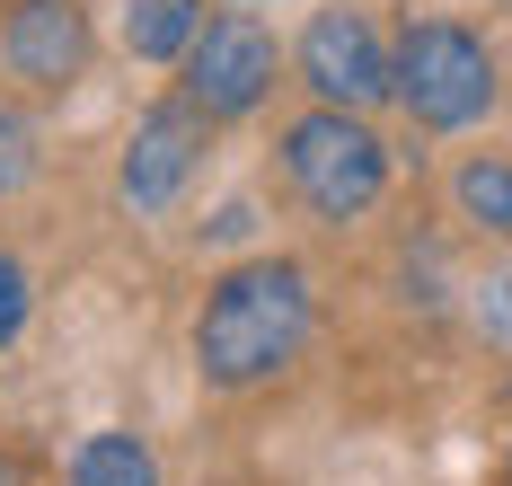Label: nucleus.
I'll use <instances>...</instances> for the list:
<instances>
[{
    "mask_svg": "<svg viewBox=\"0 0 512 486\" xmlns=\"http://www.w3.org/2000/svg\"><path fill=\"white\" fill-rule=\"evenodd\" d=\"M309 345V274L292 257H248L204 292L195 319V372L212 389H256Z\"/></svg>",
    "mask_w": 512,
    "mask_h": 486,
    "instance_id": "1",
    "label": "nucleus"
},
{
    "mask_svg": "<svg viewBox=\"0 0 512 486\" xmlns=\"http://www.w3.org/2000/svg\"><path fill=\"white\" fill-rule=\"evenodd\" d=\"M283 177H292V195L318 221H362L389 195V142L354 107H309L283 133Z\"/></svg>",
    "mask_w": 512,
    "mask_h": 486,
    "instance_id": "2",
    "label": "nucleus"
},
{
    "mask_svg": "<svg viewBox=\"0 0 512 486\" xmlns=\"http://www.w3.org/2000/svg\"><path fill=\"white\" fill-rule=\"evenodd\" d=\"M398 107L424 133H468L495 107V54L468 36L460 18H415L398 36Z\"/></svg>",
    "mask_w": 512,
    "mask_h": 486,
    "instance_id": "3",
    "label": "nucleus"
},
{
    "mask_svg": "<svg viewBox=\"0 0 512 486\" xmlns=\"http://www.w3.org/2000/svg\"><path fill=\"white\" fill-rule=\"evenodd\" d=\"M301 80L318 107L371 115L380 98H398V45L362 18V9H318L301 27Z\"/></svg>",
    "mask_w": 512,
    "mask_h": 486,
    "instance_id": "4",
    "label": "nucleus"
},
{
    "mask_svg": "<svg viewBox=\"0 0 512 486\" xmlns=\"http://www.w3.org/2000/svg\"><path fill=\"white\" fill-rule=\"evenodd\" d=\"M177 71H186L177 98H195L212 124L256 115V107H265V89H274V36H265L256 18H204V36L186 45Z\"/></svg>",
    "mask_w": 512,
    "mask_h": 486,
    "instance_id": "5",
    "label": "nucleus"
},
{
    "mask_svg": "<svg viewBox=\"0 0 512 486\" xmlns=\"http://www.w3.org/2000/svg\"><path fill=\"white\" fill-rule=\"evenodd\" d=\"M204 124H212V115L195 107V98H168V107H151L133 133H124L115 195H124L133 213H168V204L195 186V168H204Z\"/></svg>",
    "mask_w": 512,
    "mask_h": 486,
    "instance_id": "6",
    "label": "nucleus"
},
{
    "mask_svg": "<svg viewBox=\"0 0 512 486\" xmlns=\"http://www.w3.org/2000/svg\"><path fill=\"white\" fill-rule=\"evenodd\" d=\"M0 62L27 89H71L89 71V9L80 0H18L0 18Z\"/></svg>",
    "mask_w": 512,
    "mask_h": 486,
    "instance_id": "7",
    "label": "nucleus"
},
{
    "mask_svg": "<svg viewBox=\"0 0 512 486\" xmlns=\"http://www.w3.org/2000/svg\"><path fill=\"white\" fill-rule=\"evenodd\" d=\"M195 36H204V0H133L124 9V45L142 62H186Z\"/></svg>",
    "mask_w": 512,
    "mask_h": 486,
    "instance_id": "8",
    "label": "nucleus"
},
{
    "mask_svg": "<svg viewBox=\"0 0 512 486\" xmlns=\"http://www.w3.org/2000/svg\"><path fill=\"white\" fill-rule=\"evenodd\" d=\"M71 486H159V460L142 433H89L80 451H71Z\"/></svg>",
    "mask_w": 512,
    "mask_h": 486,
    "instance_id": "9",
    "label": "nucleus"
},
{
    "mask_svg": "<svg viewBox=\"0 0 512 486\" xmlns=\"http://www.w3.org/2000/svg\"><path fill=\"white\" fill-rule=\"evenodd\" d=\"M451 195H460V221H468V230L512 239V160H468L460 177H451Z\"/></svg>",
    "mask_w": 512,
    "mask_h": 486,
    "instance_id": "10",
    "label": "nucleus"
},
{
    "mask_svg": "<svg viewBox=\"0 0 512 486\" xmlns=\"http://www.w3.org/2000/svg\"><path fill=\"white\" fill-rule=\"evenodd\" d=\"M27 177H36V124L18 107H0V195H18Z\"/></svg>",
    "mask_w": 512,
    "mask_h": 486,
    "instance_id": "11",
    "label": "nucleus"
},
{
    "mask_svg": "<svg viewBox=\"0 0 512 486\" xmlns=\"http://www.w3.org/2000/svg\"><path fill=\"white\" fill-rule=\"evenodd\" d=\"M477 327H486L495 345H512V266L477 283Z\"/></svg>",
    "mask_w": 512,
    "mask_h": 486,
    "instance_id": "12",
    "label": "nucleus"
},
{
    "mask_svg": "<svg viewBox=\"0 0 512 486\" xmlns=\"http://www.w3.org/2000/svg\"><path fill=\"white\" fill-rule=\"evenodd\" d=\"M18 327H27V266L0 248V345H18Z\"/></svg>",
    "mask_w": 512,
    "mask_h": 486,
    "instance_id": "13",
    "label": "nucleus"
},
{
    "mask_svg": "<svg viewBox=\"0 0 512 486\" xmlns=\"http://www.w3.org/2000/svg\"><path fill=\"white\" fill-rule=\"evenodd\" d=\"M248 230H256V213H248V204H230V213L212 221V239H248Z\"/></svg>",
    "mask_w": 512,
    "mask_h": 486,
    "instance_id": "14",
    "label": "nucleus"
},
{
    "mask_svg": "<svg viewBox=\"0 0 512 486\" xmlns=\"http://www.w3.org/2000/svg\"><path fill=\"white\" fill-rule=\"evenodd\" d=\"M0 486H18V478H9V469H0Z\"/></svg>",
    "mask_w": 512,
    "mask_h": 486,
    "instance_id": "15",
    "label": "nucleus"
}]
</instances>
